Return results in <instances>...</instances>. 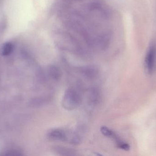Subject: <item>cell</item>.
I'll return each instance as SVG.
<instances>
[{"mask_svg": "<svg viewBox=\"0 0 156 156\" xmlns=\"http://www.w3.org/2000/svg\"><path fill=\"white\" fill-rule=\"evenodd\" d=\"M101 132L103 135L106 137H112L114 139L117 135L114 132L106 126H103L101 128Z\"/></svg>", "mask_w": 156, "mask_h": 156, "instance_id": "10", "label": "cell"}, {"mask_svg": "<svg viewBox=\"0 0 156 156\" xmlns=\"http://www.w3.org/2000/svg\"><path fill=\"white\" fill-rule=\"evenodd\" d=\"M13 50V45L10 42L4 44L1 50L2 55L3 56H8L12 53Z\"/></svg>", "mask_w": 156, "mask_h": 156, "instance_id": "7", "label": "cell"}, {"mask_svg": "<svg viewBox=\"0 0 156 156\" xmlns=\"http://www.w3.org/2000/svg\"><path fill=\"white\" fill-rule=\"evenodd\" d=\"M156 51L154 47L149 48L145 58V68L149 74L154 71L156 67Z\"/></svg>", "mask_w": 156, "mask_h": 156, "instance_id": "3", "label": "cell"}, {"mask_svg": "<svg viewBox=\"0 0 156 156\" xmlns=\"http://www.w3.org/2000/svg\"><path fill=\"white\" fill-rule=\"evenodd\" d=\"M48 136L51 140L66 141L67 140L68 134L64 130L55 129L49 131L48 134Z\"/></svg>", "mask_w": 156, "mask_h": 156, "instance_id": "4", "label": "cell"}, {"mask_svg": "<svg viewBox=\"0 0 156 156\" xmlns=\"http://www.w3.org/2000/svg\"><path fill=\"white\" fill-rule=\"evenodd\" d=\"M48 74L49 77L55 81H58L61 78L62 72L60 68L56 66H50L48 68Z\"/></svg>", "mask_w": 156, "mask_h": 156, "instance_id": "6", "label": "cell"}, {"mask_svg": "<svg viewBox=\"0 0 156 156\" xmlns=\"http://www.w3.org/2000/svg\"><path fill=\"white\" fill-rule=\"evenodd\" d=\"M115 142H116L117 147L120 149H122L125 151H128L130 150V146L127 143L123 142L120 139H118Z\"/></svg>", "mask_w": 156, "mask_h": 156, "instance_id": "11", "label": "cell"}, {"mask_svg": "<svg viewBox=\"0 0 156 156\" xmlns=\"http://www.w3.org/2000/svg\"><path fill=\"white\" fill-rule=\"evenodd\" d=\"M59 37L80 52L104 50L112 36L111 14L103 0H58Z\"/></svg>", "mask_w": 156, "mask_h": 156, "instance_id": "1", "label": "cell"}, {"mask_svg": "<svg viewBox=\"0 0 156 156\" xmlns=\"http://www.w3.org/2000/svg\"><path fill=\"white\" fill-rule=\"evenodd\" d=\"M55 150L57 154L61 155H72L74 153L73 150L61 147H56Z\"/></svg>", "mask_w": 156, "mask_h": 156, "instance_id": "9", "label": "cell"}, {"mask_svg": "<svg viewBox=\"0 0 156 156\" xmlns=\"http://www.w3.org/2000/svg\"><path fill=\"white\" fill-rule=\"evenodd\" d=\"M100 97V93L97 89H91L89 93V99L93 103H96L98 102Z\"/></svg>", "mask_w": 156, "mask_h": 156, "instance_id": "8", "label": "cell"}, {"mask_svg": "<svg viewBox=\"0 0 156 156\" xmlns=\"http://www.w3.org/2000/svg\"><path fill=\"white\" fill-rule=\"evenodd\" d=\"M81 102L80 96L75 89L69 88L66 90L63 100L62 105L63 108L68 111H71L77 108Z\"/></svg>", "mask_w": 156, "mask_h": 156, "instance_id": "2", "label": "cell"}, {"mask_svg": "<svg viewBox=\"0 0 156 156\" xmlns=\"http://www.w3.org/2000/svg\"><path fill=\"white\" fill-rule=\"evenodd\" d=\"M81 72L85 78L92 79L96 78L98 74V70L94 66H89L81 69Z\"/></svg>", "mask_w": 156, "mask_h": 156, "instance_id": "5", "label": "cell"}]
</instances>
